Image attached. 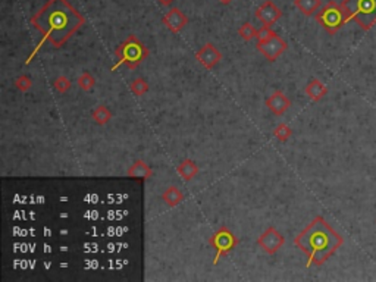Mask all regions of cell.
Listing matches in <instances>:
<instances>
[{"label":"cell","instance_id":"6da1fadb","mask_svg":"<svg viewBox=\"0 0 376 282\" xmlns=\"http://www.w3.org/2000/svg\"><path fill=\"white\" fill-rule=\"evenodd\" d=\"M31 24L42 31L45 39L59 47L84 24V18L68 0H49L33 17Z\"/></svg>","mask_w":376,"mask_h":282},{"label":"cell","instance_id":"7a4b0ae2","mask_svg":"<svg viewBox=\"0 0 376 282\" xmlns=\"http://www.w3.org/2000/svg\"><path fill=\"white\" fill-rule=\"evenodd\" d=\"M342 242V237L322 216L314 217L294 239V244L309 257L307 267L323 264Z\"/></svg>","mask_w":376,"mask_h":282},{"label":"cell","instance_id":"3957f363","mask_svg":"<svg viewBox=\"0 0 376 282\" xmlns=\"http://www.w3.org/2000/svg\"><path fill=\"white\" fill-rule=\"evenodd\" d=\"M115 55L118 58V62L112 69H116L121 65L128 66L130 69H135L149 56V50L135 36H130L125 42H122L116 47Z\"/></svg>","mask_w":376,"mask_h":282},{"label":"cell","instance_id":"277c9868","mask_svg":"<svg viewBox=\"0 0 376 282\" xmlns=\"http://www.w3.org/2000/svg\"><path fill=\"white\" fill-rule=\"evenodd\" d=\"M341 6L348 21H355L360 28L367 31L376 24V0H344Z\"/></svg>","mask_w":376,"mask_h":282},{"label":"cell","instance_id":"5b68a950","mask_svg":"<svg viewBox=\"0 0 376 282\" xmlns=\"http://www.w3.org/2000/svg\"><path fill=\"white\" fill-rule=\"evenodd\" d=\"M316 21L319 22L322 25V28H325L329 34H335L342 28V25H345L348 18H347V14L341 5H338L335 2H329L320 11H317Z\"/></svg>","mask_w":376,"mask_h":282},{"label":"cell","instance_id":"8992f818","mask_svg":"<svg viewBox=\"0 0 376 282\" xmlns=\"http://www.w3.org/2000/svg\"><path fill=\"white\" fill-rule=\"evenodd\" d=\"M210 245L216 250L215 254V260L213 264H218L221 257L226 256L228 253H231L237 245H238V239L237 237L231 232L229 228L226 226H221L210 238Z\"/></svg>","mask_w":376,"mask_h":282},{"label":"cell","instance_id":"52a82bcc","mask_svg":"<svg viewBox=\"0 0 376 282\" xmlns=\"http://www.w3.org/2000/svg\"><path fill=\"white\" fill-rule=\"evenodd\" d=\"M257 49L259 52L265 56L267 61L273 62L276 61L285 50L288 49L287 43L275 33L270 39L263 40V42H257Z\"/></svg>","mask_w":376,"mask_h":282},{"label":"cell","instance_id":"ba28073f","mask_svg":"<svg viewBox=\"0 0 376 282\" xmlns=\"http://www.w3.org/2000/svg\"><path fill=\"white\" fill-rule=\"evenodd\" d=\"M284 242H285L284 235L275 226H269L265 232L257 238V244L267 254H275L284 245Z\"/></svg>","mask_w":376,"mask_h":282},{"label":"cell","instance_id":"9c48e42d","mask_svg":"<svg viewBox=\"0 0 376 282\" xmlns=\"http://www.w3.org/2000/svg\"><path fill=\"white\" fill-rule=\"evenodd\" d=\"M196 59L199 64L204 66L206 69H212L221 62L222 53L216 49V46L212 43L204 44L199 52L196 53Z\"/></svg>","mask_w":376,"mask_h":282},{"label":"cell","instance_id":"30bf717a","mask_svg":"<svg viewBox=\"0 0 376 282\" xmlns=\"http://www.w3.org/2000/svg\"><path fill=\"white\" fill-rule=\"evenodd\" d=\"M281 17H282L281 9H279L272 0H266L263 5H260V6L256 9V18L262 22L263 25L272 27Z\"/></svg>","mask_w":376,"mask_h":282},{"label":"cell","instance_id":"8fae6325","mask_svg":"<svg viewBox=\"0 0 376 282\" xmlns=\"http://www.w3.org/2000/svg\"><path fill=\"white\" fill-rule=\"evenodd\" d=\"M162 22L172 31V33H179L185 25H187V17H185V14L181 11V9H178V8H172L165 17H163V20Z\"/></svg>","mask_w":376,"mask_h":282},{"label":"cell","instance_id":"7c38bea8","mask_svg":"<svg viewBox=\"0 0 376 282\" xmlns=\"http://www.w3.org/2000/svg\"><path fill=\"white\" fill-rule=\"evenodd\" d=\"M266 106L270 109L275 115L281 116V115H284L287 112L288 109L291 108V102H289V99L282 91H275L272 96L267 97Z\"/></svg>","mask_w":376,"mask_h":282},{"label":"cell","instance_id":"4fadbf2b","mask_svg":"<svg viewBox=\"0 0 376 282\" xmlns=\"http://www.w3.org/2000/svg\"><path fill=\"white\" fill-rule=\"evenodd\" d=\"M304 91H306V94L309 96L310 100L319 102V100H322V99L328 94V87H326L320 80L314 78V80H311L309 84L306 86Z\"/></svg>","mask_w":376,"mask_h":282},{"label":"cell","instance_id":"5bb4252c","mask_svg":"<svg viewBox=\"0 0 376 282\" xmlns=\"http://www.w3.org/2000/svg\"><path fill=\"white\" fill-rule=\"evenodd\" d=\"M177 172L182 176L184 181H191L196 175L199 174V166L191 159H185L179 163Z\"/></svg>","mask_w":376,"mask_h":282},{"label":"cell","instance_id":"9a60e30c","mask_svg":"<svg viewBox=\"0 0 376 282\" xmlns=\"http://www.w3.org/2000/svg\"><path fill=\"white\" fill-rule=\"evenodd\" d=\"M128 175L131 178H135V179H149L152 176V169L146 162L137 160L133 166L128 169Z\"/></svg>","mask_w":376,"mask_h":282},{"label":"cell","instance_id":"2e32d148","mask_svg":"<svg viewBox=\"0 0 376 282\" xmlns=\"http://www.w3.org/2000/svg\"><path fill=\"white\" fill-rule=\"evenodd\" d=\"M162 198H163V201H165L168 206L174 207V206H177V204H179V203L184 200V194H182V191H181L178 187H169V188L165 190Z\"/></svg>","mask_w":376,"mask_h":282},{"label":"cell","instance_id":"e0dca14e","mask_svg":"<svg viewBox=\"0 0 376 282\" xmlns=\"http://www.w3.org/2000/svg\"><path fill=\"white\" fill-rule=\"evenodd\" d=\"M294 3H295V6L301 11V14H304L306 17H310V15L316 14L317 9H319L320 5H322L320 0H295Z\"/></svg>","mask_w":376,"mask_h":282},{"label":"cell","instance_id":"ac0fdd59","mask_svg":"<svg viewBox=\"0 0 376 282\" xmlns=\"http://www.w3.org/2000/svg\"><path fill=\"white\" fill-rule=\"evenodd\" d=\"M93 121L99 125H106L109 121L112 119V112L111 109L106 108V106H99V108L94 109L93 112Z\"/></svg>","mask_w":376,"mask_h":282},{"label":"cell","instance_id":"d6986e66","mask_svg":"<svg viewBox=\"0 0 376 282\" xmlns=\"http://www.w3.org/2000/svg\"><path fill=\"white\" fill-rule=\"evenodd\" d=\"M238 34H240V37H241L243 40L250 42V40H253V39L257 37V30H256L250 22H245V24H243V25L240 27Z\"/></svg>","mask_w":376,"mask_h":282},{"label":"cell","instance_id":"ffe728a7","mask_svg":"<svg viewBox=\"0 0 376 282\" xmlns=\"http://www.w3.org/2000/svg\"><path fill=\"white\" fill-rule=\"evenodd\" d=\"M273 135L281 141V143H287L288 140L291 138V135H292V130L288 127L287 124H279L275 131H273Z\"/></svg>","mask_w":376,"mask_h":282},{"label":"cell","instance_id":"44dd1931","mask_svg":"<svg viewBox=\"0 0 376 282\" xmlns=\"http://www.w3.org/2000/svg\"><path fill=\"white\" fill-rule=\"evenodd\" d=\"M96 84V80L93 78V75L90 72H84L83 75L78 77V87L81 88L83 91H90L93 90Z\"/></svg>","mask_w":376,"mask_h":282},{"label":"cell","instance_id":"7402d4cb","mask_svg":"<svg viewBox=\"0 0 376 282\" xmlns=\"http://www.w3.org/2000/svg\"><path fill=\"white\" fill-rule=\"evenodd\" d=\"M131 91L135 96H144L149 91V84L143 78H137L131 83Z\"/></svg>","mask_w":376,"mask_h":282},{"label":"cell","instance_id":"603a6c76","mask_svg":"<svg viewBox=\"0 0 376 282\" xmlns=\"http://www.w3.org/2000/svg\"><path fill=\"white\" fill-rule=\"evenodd\" d=\"M14 84H15V87L18 88V90H21V91H28L30 88L33 87V80L28 75H20L18 78H15Z\"/></svg>","mask_w":376,"mask_h":282},{"label":"cell","instance_id":"cb8c5ba5","mask_svg":"<svg viewBox=\"0 0 376 282\" xmlns=\"http://www.w3.org/2000/svg\"><path fill=\"white\" fill-rule=\"evenodd\" d=\"M55 88H56L61 94H65L68 90L71 88V81L68 80L67 77L61 75V77L55 81Z\"/></svg>","mask_w":376,"mask_h":282},{"label":"cell","instance_id":"d4e9b609","mask_svg":"<svg viewBox=\"0 0 376 282\" xmlns=\"http://www.w3.org/2000/svg\"><path fill=\"white\" fill-rule=\"evenodd\" d=\"M275 34V31L269 27V25H262L259 30H257V40L259 42H263V40H267V39H270L272 36Z\"/></svg>","mask_w":376,"mask_h":282},{"label":"cell","instance_id":"484cf974","mask_svg":"<svg viewBox=\"0 0 376 282\" xmlns=\"http://www.w3.org/2000/svg\"><path fill=\"white\" fill-rule=\"evenodd\" d=\"M157 2H159V5H162V6H166V8H168V6H172L175 0H157Z\"/></svg>","mask_w":376,"mask_h":282},{"label":"cell","instance_id":"4316f807","mask_svg":"<svg viewBox=\"0 0 376 282\" xmlns=\"http://www.w3.org/2000/svg\"><path fill=\"white\" fill-rule=\"evenodd\" d=\"M232 0H219V3H222V5H229Z\"/></svg>","mask_w":376,"mask_h":282}]
</instances>
